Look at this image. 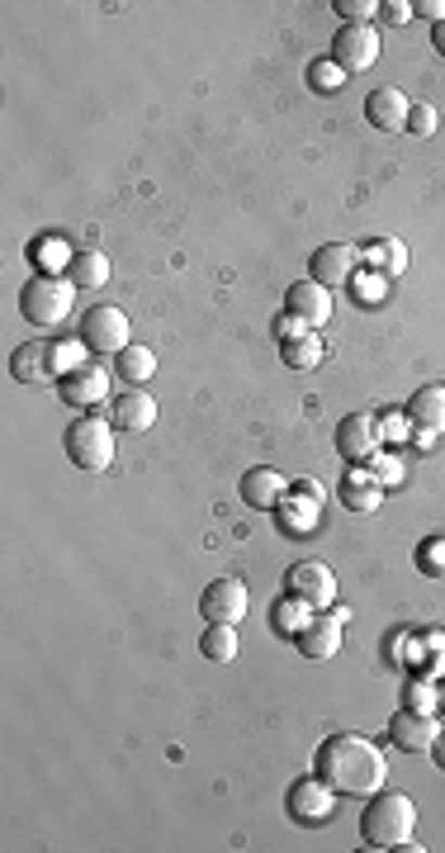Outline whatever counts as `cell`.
Listing matches in <instances>:
<instances>
[{"mask_svg": "<svg viewBox=\"0 0 445 853\" xmlns=\"http://www.w3.org/2000/svg\"><path fill=\"white\" fill-rule=\"evenodd\" d=\"M318 778L342 796H370L384 787L389 778V764L379 754V744H370L365 735H332V740L318 744Z\"/></svg>", "mask_w": 445, "mask_h": 853, "instance_id": "cell-1", "label": "cell"}, {"mask_svg": "<svg viewBox=\"0 0 445 853\" xmlns=\"http://www.w3.org/2000/svg\"><path fill=\"white\" fill-rule=\"evenodd\" d=\"M417 806L408 792H374L370 806L360 811V839L370 849H403L412 844Z\"/></svg>", "mask_w": 445, "mask_h": 853, "instance_id": "cell-2", "label": "cell"}, {"mask_svg": "<svg viewBox=\"0 0 445 853\" xmlns=\"http://www.w3.org/2000/svg\"><path fill=\"white\" fill-rule=\"evenodd\" d=\"M114 427L110 417L100 413H81L76 423L67 427V437H62V446H67V461L76 469H90V475H100V469L114 465Z\"/></svg>", "mask_w": 445, "mask_h": 853, "instance_id": "cell-3", "label": "cell"}, {"mask_svg": "<svg viewBox=\"0 0 445 853\" xmlns=\"http://www.w3.org/2000/svg\"><path fill=\"white\" fill-rule=\"evenodd\" d=\"M76 304V285L67 280V275H34L29 285L20 290V313L38 327H58L67 323V313Z\"/></svg>", "mask_w": 445, "mask_h": 853, "instance_id": "cell-4", "label": "cell"}, {"mask_svg": "<svg viewBox=\"0 0 445 853\" xmlns=\"http://www.w3.org/2000/svg\"><path fill=\"white\" fill-rule=\"evenodd\" d=\"M134 327H128V313L124 309H114V304H96L81 318V341L96 356H119V351H128L134 347Z\"/></svg>", "mask_w": 445, "mask_h": 853, "instance_id": "cell-5", "label": "cell"}, {"mask_svg": "<svg viewBox=\"0 0 445 853\" xmlns=\"http://www.w3.org/2000/svg\"><path fill=\"white\" fill-rule=\"evenodd\" d=\"M374 58H379L374 24H342V29H336V38H332V62L342 72H365V67H374Z\"/></svg>", "mask_w": 445, "mask_h": 853, "instance_id": "cell-6", "label": "cell"}, {"mask_svg": "<svg viewBox=\"0 0 445 853\" xmlns=\"http://www.w3.org/2000/svg\"><path fill=\"white\" fill-rule=\"evenodd\" d=\"M246 584L242 579H232V574H223V579H214L200 593V616L204 622H228V626H238L242 616H246Z\"/></svg>", "mask_w": 445, "mask_h": 853, "instance_id": "cell-7", "label": "cell"}, {"mask_svg": "<svg viewBox=\"0 0 445 853\" xmlns=\"http://www.w3.org/2000/svg\"><path fill=\"white\" fill-rule=\"evenodd\" d=\"M356 266H360V252L351 242H322L318 252H313V261H308V280L336 290V285L356 280Z\"/></svg>", "mask_w": 445, "mask_h": 853, "instance_id": "cell-8", "label": "cell"}, {"mask_svg": "<svg viewBox=\"0 0 445 853\" xmlns=\"http://www.w3.org/2000/svg\"><path fill=\"white\" fill-rule=\"evenodd\" d=\"M379 441H384V431H379L374 413H346L342 423H336V451H342L346 461H374Z\"/></svg>", "mask_w": 445, "mask_h": 853, "instance_id": "cell-9", "label": "cell"}, {"mask_svg": "<svg viewBox=\"0 0 445 853\" xmlns=\"http://www.w3.org/2000/svg\"><path fill=\"white\" fill-rule=\"evenodd\" d=\"M351 612L346 607H332L322 616H313V622L298 631V650H304V660H332L336 650H342V631H346Z\"/></svg>", "mask_w": 445, "mask_h": 853, "instance_id": "cell-10", "label": "cell"}, {"mask_svg": "<svg viewBox=\"0 0 445 853\" xmlns=\"http://www.w3.org/2000/svg\"><path fill=\"white\" fill-rule=\"evenodd\" d=\"M436 735H441V720L431 712L403 706V712H394V720H389V740H394L403 754H427L431 744H436Z\"/></svg>", "mask_w": 445, "mask_h": 853, "instance_id": "cell-11", "label": "cell"}, {"mask_svg": "<svg viewBox=\"0 0 445 853\" xmlns=\"http://www.w3.org/2000/svg\"><path fill=\"white\" fill-rule=\"evenodd\" d=\"M284 313L304 318L308 327H322V323L336 313L332 290H327V285H318V280H298V285H290V290H284Z\"/></svg>", "mask_w": 445, "mask_h": 853, "instance_id": "cell-12", "label": "cell"}, {"mask_svg": "<svg viewBox=\"0 0 445 853\" xmlns=\"http://www.w3.org/2000/svg\"><path fill=\"white\" fill-rule=\"evenodd\" d=\"M284 584H290V593H294V598L313 602V607H332V598H336V579H332V569H327V564H318V560L294 564V569L284 574Z\"/></svg>", "mask_w": 445, "mask_h": 853, "instance_id": "cell-13", "label": "cell"}, {"mask_svg": "<svg viewBox=\"0 0 445 853\" xmlns=\"http://www.w3.org/2000/svg\"><path fill=\"white\" fill-rule=\"evenodd\" d=\"M290 811L304 825H322V820H332V811H336V792L327 787L322 778H308V782H294L290 787Z\"/></svg>", "mask_w": 445, "mask_h": 853, "instance_id": "cell-14", "label": "cell"}, {"mask_svg": "<svg viewBox=\"0 0 445 853\" xmlns=\"http://www.w3.org/2000/svg\"><path fill=\"white\" fill-rule=\"evenodd\" d=\"M408 110H412V100L403 96L398 86H379V90H370V100H365V120L374 128H384V134L408 128Z\"/></svg>", "mask_w": 445, "mask_h": 853, "instance_id": "cell-15", "label": "cell"}, {"mask_svg": "<svg viewBox=\"0 0 445 853\" xmlns=\"http://www.w3.org/2000/svg\"><path fill=\"white\" fill-rule=\"evenodd\" d=\"M110 423L119 427V431H148V427H156V399L148 389H124L119 399H114V409H110Z\"/></svg>", "mask_w": 445, "mask_h": 853, "instance_id": "cell-16", "label": "cell"}, {"mask_svg": "<svg viewBox=\"0 0 445 853\" xmlns=\"http://www.w3.org/2000/svg\"><path fill=\"white\" fill-rule=\"evenodd\" d=\"M62 393H67V403H76V409L104 403V393H110V375H104V365L86 361L81 371H72L67 379H62Z\"/></svg>", "mask_w": 445, "mask_h": 853, "instance_id": "cell-17", "label": "cell"}, {"mask_svg": "<svg viewBox=\"0 0 445 853\" xmlns=\"http://www.w3.org/2000/svg\"><path fill=\"white\" fill-rule=\"evenodd\" d=\"M284 489H290V484H284V475L270 469V465H256V469L242 475V503H252V507H280Z\"/></svg>", "mask_w": 445, "mask_h": 853, "instance_id": "cell-18", "label": "cell"}, {"mask_svg": "<svg viewBox=\"0 0 445 853\" xmlns=\"http://www.w3.org/2000/svg\"><path fill=\"white\" fill-rule=\"evenodd\" d=\"M408 417H412V427L417 431H445V385H422L408 399Z\"/></svg>", "mask_w": 445, "mask_h": 853, "instance_id": "cell-19", "label": "cell"}, {"mask_svg": "<svg viewBox=\"0 0 445 853\" xmlns=\"http://www.w3.org/2000/svg\"><path fill=\"white\" fill-rule=\"evenodd\" d=\"M67 280L76 290H96V285L110 280V256L96 252V247H81V252L67 256Z\"/></svg>", "mask_w": 445, "mask_h": 853, "instance_id": "cell-20", "label": "cell"}, {"mask_svg": "<svg viewBox=\"0 0 445 853\" xmlns=\"http://www.w3.org/2000/svg\"><path fill=\"white\" fill-rule=\"evenodd\" d=\"M238 650H242L238 626H228V622H208L204 626V636H200V654H204V660L232 664V660H238Z\"/></svg>", "mask_w": 445, "mask_h": 853, "instance_id": "cell-21", "label": "cell"}, {"mask_svg": "<svg viewBox=\"0 0 445 853\" xmlns=\"http://www.w3.org/2000/svg\"><path fill=\"white\" fill-rule=\"evenodd\" d=\"M379 493H384V484H379L370 469H351L342 479V503L351 512H374L379 507Z\"/></svg>", "mask_w": 445, "mask_h": 853, "instance_id": "cell-22", "label": "cell"}, {"mask_svg": "<svg viewBox=\"0 0 445 853\" xmlns=\"http://www.w3.org/2000/svg\"><path fill=\"white\" fill-rule=\"evenodd\" d=\"M360 256L370 261V266H379V271H384V280H394V275H403V271H408V247H403L398 238H384V242L365 247Z\"/></svg>", "mask_w": 445, "mask_h": 853, "instance_id": "cell-23", "label": "cell"}, {"mask_svg": "<svg viewBox=\"0 0 445 853\" xmlns=\"http://www.w3.org/2000/svg\"><path fill=\"white\" fill-rule=\"evenodd\" d=\"M322 337L318 333H308V337H298V341H284V365H290V371H318L322 365Z\"/></svg>", "mask_w": 445, "mask_h": 853, "instance_id": "cell-24", "label": "cell"}, {"mask_svg": "<svg viewBox=\"0 0 445 853\" xmlns=\"http://www.w3.org/2000/svg\"><path fill=\"white\" fill-rule=\"evenodd\" d=\"M15 375L20 379H48V375H58V371H52V347H48V341H29V347H20Z\"/></svg>", "mask_w": 445, "mask_h": 853, "instance_id": "cell-25", "label": "cell"}, {"mask_svg": "<svg viewBox=\"0 0 445 853\" xmlns=\"http://www.w3.org/2000/svg\"><path fill=\"white\" fill-rule=\"evenodd\" d=\"M119 375H124L134 389H142V385H148V379L156 375V351H148V347H128V351H119Z\"/></svg>", "mask_w": 445, "mask_h": 853, "instance_id": "cell-26", "label": "cell"}, {"mask_svg": "<svg viewBox=\"0 0 445 853\" xmlns=\"http://www.w3.org/2000/svg\"><path fill=\"white\" fill-rule=\"evenodd\" d=\"M313 622V602H304V598H284L280 602V607H275V631H280V636H298V631H304V626Z\"/></svg>", "mask_w": 445, "mask_h": 853, "instance_id": "cell-27", "label": "cell"}, {"mask_svg": "<svg viewBox=\"0 0 445 853\" xmlns=\"http://www.w3.org/2000/svg\"><path fill=\"white\" fill-rule=\"evenodd\" d=\"M318 507L322 503H304V498H290V503H284L280 498V527L284 531H313V522H318Z\"/></svg>", "mask_w": 445, "mask_h": 853, "instance_id": "cell-28", "label": "cell"}, {"mask_svg": "<svg viewBox=\"0 0 445 853\" xmlns=\"http://www.w3.org/2000/svg\"><path fill=\"white\" fill-rule=\"evenodd\" d=\"M81 351H90L86 341H58V347H52V371L58 375H72V371H81L86 365V356Z\"/></svg>", "mask_w": 445, "mask_h": 853, "instance_id": "cell-29", "label": "cell"}, {"mask_svg": "<svg viewBox=\"0 0 445 853\" xmlns=\"http://www.w3.org/2000/svg\"><path fill=\"white\" fill-rule=\"evenodd\" d=\"M308 76H313V90H322V96H327V90H342V86H346V72L336 67L332 58H327V62H313Z\"/></svg>", "mask_w": 445, "mask_h": 853, "instance_id": "cell-30", "label": "cell"}, {"mask_svg": "<svg viewBox=\"0 0 445 853\" xmlns=\"http://www.w3.org/2000/svg\"><path fill=\"white\" fill-rule=\"evenodd\" d=\"M408 706H412V712H436V706H441V688L431 678H417L412 688H408Z\"/></svg>", "mask_w": 445, "mask_h": 853, "instance_id": "cell-31", "label": "cell"}, {"mask_svg": "<svg viewBox=\"0 0 445 853\" xmlns=\"http://www.w3.org/2000/svg\"><path fill=\"white\" fill-rule=\"evenodd\" d=\"M336 10L346 15V24H370V20L379 15L374 0H336Z\"/></svg>", "mask_w": 445, "mask_h": 853, "instance_id": "cell-32", "label": "cell"}, {"mask_svg": "<svg viewBox=\"0 0 445 853\" xmlns=\"http://www.w3.org/2000/svg\"><path fill=\"white\" fill-rule=\"evenodd\" d=\"M408 128L417 138H431L436 134V110H431V104H412L408 110Z\"/></svg>", "mask_w": 445, "mask_h": 853, "instance_id": "cell-33", "label": "cell"}, {"mask_svg": "<svg viewBox=\"0 0 445 853\" xmlns=\"http://www.w3.org/2000/svg\"><path fill=\"white\" fill-rule=\"evenodd\" d=\"M308 333H313V327L304 318H294V313H280V318H275V337H280V341H298Z\"/></svg>", "mask_w": 445, "mask_h": 853, "instance_id": "cell-34", "label": "cell"}, {"mask_svg": "<svg viewBox=\"0 0 445 853\" xmlns=\"http://www.w3.org/2000/svg\"><path fill=\"white\" fill-rule=\"evenodd\" d=\"M370 475H374L379 484H398V479H403V461H394V455H374V461H370Z\"/></svg>", "mask_w": 445, "mask_h": 853, "instance_id": "cell-35", "label": "cell"}, {"mask_svg": "<svg viewBox=\"0 0 445 853\" xmlns=\"http://www.w3.org/2000/svg\"><path fill=\"white\" fill-rule=\"evenodd\" d=\"M379 431H384V441H408V413H384L379 417Z\"/></svg>", "mask_w": 445, "mask_h": 853, "instance_id": "cell-36", "label": "cell"}, {"mask_svg": "<svg viewBox=\"0 0 445 853\" xmlns=\"http://www.w3.org/2000/svg\"><path fill=\"white\" fill-rule=\"evenodd\" d=\"M422 569L445 574V541H441V536H431V541H427V550H422Z\"/></svg>", "mask_w": 445, "mask_h": 853, "instance_id": "cell-37", "label": "cell"}, {"mask_svg": "<svg viewBox=\"0 0 445 853\" xmlns=\"http://www.w3.org/2000/svg\"><path fill=\"white\" fill-rule=\"evenodd\" d=\"M384 10V20H394V24H408V15H412V5H403V0H389V5H379Z\"/></svg>", "mask_w": 445, "mask_h": 853, "instance_id": "cell-38", "label": "cell"}, {"mask_svg": "<svg viewBox=\"0 0 445 853\" xmlns=\"http://www.w3.org/2000/svg\"><path fill=\"white\" fill-rule=\"evenodd\" d=\"M294 493H304L308 503H327V493H322V484H313V479H298L294 484Z\"/></svg>", "mask_w": 445, "mask_h": 853, "instance_id": "cell-39", "label": "cell"}, {"mask_svg": "<svg viewBox=\"0 0 445 853\" xmlns=\"http://www.w3.org/2000/svg\"><path fill=\"white\" fill-rule=\"evenodd\" d=\"M412 10H417V15H427V20H436V24L445 20V0H422V5H412Z\"/></svg>", "mask_w": 445, "mask_h": 853, "instance_id": "cell-40", "label": "cell"}, {"mask_svg": "<svg viewBox=\"0 0 445 853\" xmlns=\"http://www.w3.org/2000/svg\"><path fill=\"white\" fill-rule=\"evenodd\" d=\"M431 48H436V52H441V58H445V20L436 24V29H431Z\"/></svg>", "mask_w": 445, "mask_h": 853, "instance_id": "cell-41", "label": "cell"}, {"mask_svg": "<svg viewBox=\"0 0 445 853\" xmlns=\"http://www.w3.org/2000/svg\"><path fill=\"white\" fill-rule=\"evenodd\" d=\"M431 754H436V764H441V768H445V730H441V735H436V744H431Z\"/></svg>", "mask_w": 445, "mask_h": 853, "instance_id": "cell-42", "label": "cell"}, {"mask_svg": "<svg viewBox=\"0 0 445 853\" xmlns=\"http://www.w3.org/2000/svg\"><path fill=\"white\" fill-rule=\"evenodd\" d=\"M441 712H445V688H441Z\"/></svg>", "mask_w": 445, "mask_h": 853, "instance_id": "cell-43", "label": "cell"}]
</instances>
